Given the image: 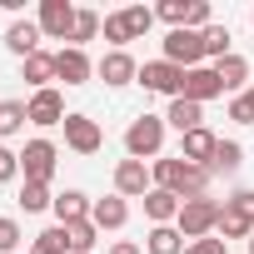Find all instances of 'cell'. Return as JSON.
<instances>
[{"instance_id":"1","label":"cell","mask_w":254,"mask_h":254,"mask_svg":"<svg viewBox=\"0 0 254 254\" xmlns=\"http://www.w3.org/2000/svg\"><path fill=\"white\" fill-rule=\"evenodd\" d=\"M150 175H155V190H170V194H180V204L185 199H199V194H209V170H199V165H190V160H155L150 165Z\"/></svg>"},{"instance_id":"2","label":"cell","mask_w":254,"mask_h":254,"mask_svg":"<svg viewBox=\"0 0 254 254\" xmlns=\"http://www.w3.org/2000/svg\"><path fill=\"white\" fill-rule=\"evenodd\" d=\"M165 150V120L160 115H135L125 130V155L130 160H160Z\"/></svg>"},{"instance_id":"3","label":"cell","mask_w":254,"mask_h":254,"mask_svg":"<svg viewBox=\"0 0 254 254\" xmlns=\"http://www.w3.org/2000/svg\"><path fill=\"white\" fill-rule=\"evenodd\" d=\"M219 199H209V194H199V199H185L180 204V219H175V229L185 234V244L190 239H209L214 229H219Z\"/></svg>"},{"instance_id":"4","label":"cell","mask_w":254,"mask_h":254,"mask_svg":"<svg viewBox=\"0 0 254 254\" xmlns=\"http://www.w3.org/2000/svg\"><path fill=\"white\" fill-rule=\"evenodd\" d=\"M55 165H60V150H55L50 140H25V150H20V175H25V185H50V180H55Z\"/></svg>"},{"instance_id":"5","label":"cell","mask_w":254,"mask_h":254,"mask_svg":"<svg viewBox=\"0 0 254 254\" xmlns=\"http://www.w3.org/2000/svg\"><path fill=\"white\" fill-rule=\"evenodd\" d=\"M65 145L75 150V155H100V145H105V130H100V120H90V115H80V110H70L65 115Z\"/></svg>"},{"instance_id":"6","label":"cell","mask_w":254,"mask_h":254,"mask_svg":"<svg viewBox=\"0 0 254 254\" xmlns=\"http://www.w3.org/2000/svg\"><path fill=\"white\" fill-rule=\"evenodd\" d=\"M150 190H155V175H150L145 160H130V155H125V160L115 165V194H120V199H145Z\"/></svg>"},{"instance_id":"7","label":"cell","mask_w":254,"mask_h":254,"mask_svg":"<svg viewBox=\"0 0 254 254\" xmlns=\"http://www.w3.org/2000/svg\"><path fill=\"white\" fill-rule=\"evenodd\" d=\"M140 85H145V90H155V95L180 100V90H185V70H180V65H170V60L160 55V60H145V65H140Z\"/></svg>"},{"instance_id":"8","label":"cell","mask_w":254,"mask_h":254,"mask_svg":"<svg viewBox=\"0 0 254 254\" xmlns=\"http://www.w3.org/2000/svg\"><path fill=\"white\" fill-rule=\"evenodd\" d=\"M75 5L70 0H40V15H35V25H40V35L45 40H70V30H75Z\"/></svg>"},{"instance_id":"9","label":"cell","mask_w":254,"mask_h":254,"mask_svg":"<svg viewBox=\"0 0 254 254\" xmlns=\"http://www.w3.org/2000/svg\"><path fill=\"white\" fill-rule=\"evenodd\" d=\"M165 60L180 65V70L204 65V40H199V30H170V35H165Z\"/></svg>"},{"instance_id":"10","label":"cell","mask_w":254,"mask_h":254,"mask_svg":"<svg viewBox=\"0 0 254 254\" xmlns=\"http://www.w3.org/2000/svg\"><path fill=\"white\" fill-rule=\"evenodd\" d=\"M25 110H30V125H40V130H50V125H65V95L50 85V90H35L30 100H25Z\"/></svg>"},{"instance_id":"11","label":"cell","mask_w":254,"mask_h":254,"mask_svg":"<svg viewBox=\"0 0 254 254\" xmlns=\"http://www.w3.org/2000/svg\"><path fill=\"white\" fill-rule=\"evenodd\" d=\"M90 75H95V60H90L85 50H75V45H60V50H55V80H65V85H90Z\"/></svg>"},{"instance_id":"12","label":"cell","mask_w":254,"mask_h":254,"mask_svg":"<svg viewBox=\"0 0 254 254\" xmlns=\"http://www.w3.org/2000/svg\"><path fill=\"white\" fill-rule=\"evenodd\" d=\"M95 75H100L110 90H120V85L140 80V65H135V55H130V50H105V60L95 65Z\"/></svg>"},{"instance_id":"13","label":"cell","mask_w":254,"mask_h":254,"mask_svg":"<svg viewBox=\"0 0 254 254\" xmlns=\"http://www.w3.org/2000/svg\"><path fill=\"white\" fill-rule=\"evenodd\" d=\"M180 95L194 100V105H209L214 95H224V85H219L214 65H194V70H185V90H180Z\"/></svg>"},{"instance_id":"14","label":"cell","mask_w":254,"mask_h":254,"mask_svg":"<svg viewBox=\"0 0 254 254\" xmlns=\"http://www.w3.org/2000/svg\"><path fill=\"white\" fill-rule=\"evenodd\" d=\"M214 145H219V135H209V130H190V135H180V160H190V165L209 170Z\"/></svg>"},{"instance_id":"15","label":"cell","mask_w":254,"mask_h":254,"mask_svg":"<svg viewBox=\"0 0 254 254\" xmlns=\"http://www.w3.org/2000/svg\"><path fill=\"white\" fill-rule=\"evenodd\" d=\"M40 40H45V35H40V25H35V20H15V25L5 30V50H10V55H20V60H30V55L40 50Z\"/></svg>"},{"instance_id":"16","label":"cell","mask_w":254,"mask_h":254,"mask_svg":"<svg viewBox=\"0 0 254 254\" xmlns=\"http://www.w3.org/2000/svg\"><path fill=\"white\" fill-rule=\"evenodd\" d=\"M90 219H95L100 234H105V229H125V219H130V204H125L120 194H105V199H95Z\"/></svg>"},{"instance_id":"17","label":"cell","mask_w":254,"mask_h":254,"mask_svg":"<svg viewBox=\"0 0 254 254\" xmlns=\"http://www.w3.org/2000/svg\"><path fill=\"white\" fill-rule=\"evenodd\" d=\"M165 125H175L180 135H190V130H204V105H194V100H170V115H165Z\"/></svg>"},{"instance_id":"18","label":"cell","mask_w":254,"mask_h":254,"mask_svg":"<svg viewBox=\"0 0 254 254\" xmlns=\"http://www.w3.org/2000/svg\"><path fill=\"white\" fill-rule=\"evenodd\" d=\"M90 209H95V199H90L85 190H65V194H55V219H60V224L90 219Z\"/></svg>"},{"instance_id":"19","label":"cell","mask_w":254,"mask_h":254,"mask_svg":"<svg viewBox=\"0 0 254 254\" xmlns=\"http://www.w3.org/2000/svg\"><path fill=\"white\" fill-rule=\"evenodd\" d=\"M20 75H25V85L50 90V80H55V55H50V50H35L30 60H20Z\"/></svg>"},{"instance_id":"20","label":"cell","mask_w":254,"mask_h":254,"mask_svg":"<svg viewBox=\"0 0 254 254\" xmlns=\"http://www.w3.org/2000/svg\"><path fill=\"white\" fill-rule=\"evenodd\" d=\"M214 75H219V85L234 90V95L249 90V60H244V55H224V60L214 65Z\"/></svg>"},{"instance_id":"21","label":"cell","mask_w":254,"mask_h":254,"mask_svg":"<svg viewBox=\"0 0 254 254\" xmlns=\"http://www.w3.org/2000/svg\"><path fill=\"white\" fill-rule=\"evenodd\" d=\"M145 214H150L155 224H175V219H180V194H170V190H150V194H145Z\"/></svg>"},{"instance_id":"22","label":"cell","mask_w":254,"mask_h":254,"mask_svg":"<svg viewBox=\"0 0 254 254\" xmlns=\"http://www.w3.org/2000/svg\"><path fill=\"white\" fill-rule=\"evenodd\" d=\"M145 254H185V234L175 224H155L145 234Z\"/></svg>"},{"instance_id":"23","label":"cell","mask_w":254,"mask_h":254,"mask_svg":"<svg viewBox=\"0 0 254 254\" xmlns=\"http://www.w3.org/2000/svg\"><path fill=\"white\" fill-rule=\"evenodd\" d=\"M244 165V145L239 140H219L214 145V160H209V175H234Z\"/></svg>"},{"instance_id":"24","label":"cell","mask_w":254,"mask_h":254,"mask_svg":"<svg viewBox=\"0 0 254 254\" xmlns=\"http://www.w3.org/2000/svg\"><path fill=\"white\" fill-rule=\"evenodd\" d=\"M25 120H30L25 100H0V140H10V135H20V130H25Z\"/></svg>"},{"instance_id":"25","label":"cell","mask_w":254,"mask_h":254,"mask_svg":"<svg viewBox=\"0 0 254 254\" xmlns=\"http://www.w3.org/2000/svg\"><path fill=\"white\" fill-rule=\"evenodd\" d=\"M95 239H100L95 219H75V224H65V244H70V254H90Z\"/></svg>"},{"instance_id":"26","label":"cell","mask_w":254,"mask_h":254,"mask_svg":"<svg viewBox=\"0 0 254 254\" xmlns=\"http://www.w3.org/2000/svg\"><path fill=\"white\" fill-rule=\"evenodd\" d=\"M214 234L229 244V239H249V234H254V224H249L239 209H229V204H224V209H219V229H214Z\"/></svg>"},{"instance_id":"27","label":"cell","mask_w":254,"mask_h":254,"mask_svg":"<svg viewBox=\"0 0 254 254\" xmlns=\"http://www.w3.org/2000/svg\"><path fill=\"white\" fill-rule=\"evenodd\" d=\"M100 35L110 40V50H125V45L135 40V35H130V20H125V10H110L105 25H100Z\"/></svg>"},{"instance_id":"28","label":"cell","mask_w":254,"mask_h":254,"mask_svg":"<svg viewBox=\"0 0 254 254\" xmlns=\"http://www.w3.org/2000/svg\"><path fill=\"white\" fill-rule=\"evenodd\" d=\"M199 40H204V60H214V65H219L224 55H234V50H229V30H224V25H204V30H199Z\"/></svg>"},{"instance_id":"29","label":"cell","mask_w":254,"mask_h":254,"mask_svg":"<svg viewBox=\"0 0 254 254\" xmlns=\"http://www.w3.org/2000/svg\"><path fill=\"white\" fill-rule=\"evenodd\" d=\"M20 209H25V214H45V209H55L50 185H20Z\"/></svg>"},{"instance_id":"30","label":"cell","mask_w":254,"mask_h":254,"mask_svg":"<svg viewBox=\"0 0 254 254\" xmlns=\"http://www.w3.org/2000/svg\"><path fill=\"white\" fill-rule=\"evenodd\" d=\"M30 254H70V244H65V224L40 229V234L30 239Z\"/></svg>"},{"instance_id":"31","label":"cell","mask_w":254,"mask_h":254,"mask_svg":"<svg viewBox=\"0 0 254 254\" xmlns=\"http://www.w3.org/2000/svg\"><path fill=\"white\" fill-rule=\"evenodd\" d=\"M100 25H105V20H100L95 10H80V15H75V30H70V45H75V50H85V45L100 35Z\"/></svg>"},{"instance_id":"32","label":"cell","mask_w":254,"mask_h":254,"mask_svg":"<svg viewBox=\"0 0 254 254\" xmlns=\"http://www.w3.org/2000/svg\"><path fill=\"white\" fill-rule=\"evenodd\" d=\"M229 120H234V125H254V85L229 100Z\"/></svg>"},{"instance_id":"33","label":"cell","mask_w":254,"mask_h":254,"mask_svg":"<svg viewBox=\"0 0 254 254\" xmlns=\"http://www.w3.org/2000/svg\"><path fill=\"white\" fill-rule=\"evenodd\" d=\"M125 20H130V35L140 40V35L155 25V10H150V5H125Z\"/></svg>"},{"instance_id":"34","label":"cell","mask_w":254,"mask_h":254,"mask_svg":"<svg viewBox=\"0 0 254 254\" xmlns=\"http://www.w3.org/2000/svg\"><path fill=\"white\" fill-rule=\"evenodd\" d=\"M0 254H20V224L10 214H0Z\"/></svg>"},{"instance_id":"35","label":"cell","mask_w":254,"mask_h":254,"mask_svg":"<svg viewBox=\"0 0 254 254\" xmlns=\"http://www.w3.org/2000/svg\"><path fill=\"white\" fill-rule=\"evenodd\" d=\"M20 175V150H10V145H0V185H10Z\"/></svg>"},{"instance_id":"36","label":"cell","mask_w":254,"mask_h":254,"mask_svg":"<svg viewBox=\"0 0 254 254\" xmlns=\"http://www.w3.org/2000/svg\"><path fill=\"white\" fill-rule=\"evenodd\" d=\"M185 254H229V244H224L219 234H209V239H190Z\"/></svg>"},{"instance_id":"37","label":"cell","mask_w":254,"mask_h":254,"mask_svg":"<svg viewBox=\"0 0 254 254\" xmlns=\"http://www.w3.org/2000/svg\"><path fill=\"white\" fill-rule=\"evenodd\" d=\"M224 204H229V209H239V214H244V219L254 224V190H234V194H229Z\"/></svg>"},{"instance_id":"38","label":"cell","mask_w":254,"mask_h":254,"mask_svg":"<svg viewBox=\"0 0 254 254\" xmlns=\"http://www.w3.org/2000/svg\"><path fill=\"white\" fill-rule=\"evenodd\" d=\"M110 254H145V249H140L135 239H115V244H110Z\"/></svg>"},{"instance_id":"39","label":"cell","mask_w":254,"mask_h":254,"mask_svg":"<svg viewBox=\"0 0 254 254\" xmlns=\"http://www.w3.org/2000/svg\"><path fill=\"white\" fill-rule=\"evenodd\" d=\"M249 254H254V234H249Z\"/></svg>"}]
</instances>
